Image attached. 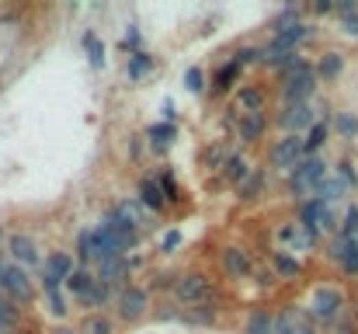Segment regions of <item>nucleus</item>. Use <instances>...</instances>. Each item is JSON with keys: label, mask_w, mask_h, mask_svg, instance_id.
<instances>
[{"label": "nucleus", "mask_w": 358, "mask_h": 334, "mask_svg": "<svg viewBox=\"0 0 358 334\" xmlns=\"http://www.w3.org/2000/svg\"><path fill=\"white\" fill-rule=\"evenodd\" d=\"M317 67L313 70H306V74H299V77H292V80H285L282 84V104H310V98H313V91H317Z\"/></svg>", "instance_id": "1a4fd4ad"}, {"label": "nucleus", "mask_w": 358, "mask_h": 334, "mask_svg": "<svg viewBox=\"0 0 358 334\" xmlns=\"http://www.w3.org/2000/svg\"><path fill=\"white\" fill-rule=\"evenodd\" d=\"M331 171H327V164L320 160V157H302L299 160V167L285 178V185H289V192L296 195V199H313L317 195V188H320V181L327 178Z\"/></svg>", "instance_id": "f03ea898"}, {"label": "nucleus", "mask_w": 358, "mask_h": 334, "mask_svg": "<svg viewBox=\"0 0 358 334\" xmlns=\"http://www.w3.org/2000/svg\"><path fill=\"white\" fill-rule=\"evenodd\" d=\"M42 275L45 278H53V282H67V278L73 275V258L67 254V251H53V254H49L45 258V265H42Z\"/></svg>", "instance_id": "2eb2a0df"}, {"label": "nucleus", "mask_w": 358, "mask_h": 334, "mask_svg": "<svg viewBox=\"0 0 358 334\" xmlns=\"http://www.w3.org/2000/svg\"><path fill=\"white\" fill-rule=\"evenodd\" d=\"M174 133H178V129H174L171 122H157V126H150V129H146V136L153 140V150H160V153L174 143Z\"/></svg>", "instance_id": "a878e982"}, {"label": "nucleus", "mask_w": 358, "mask_h": 334, "mask_svg": "<svg viewBox=\"0 0 358 334\" xmlns=\"http://www.w3.org/2000/svg\"><path fill=\"white\" fill-rule=\"evenodd\" d=\"M174 296H178L181 303H188V310H191V307H213V310H216V303H219V293L213 289L209 275H202V271H184V275H178Z\"/></svg>", "instance_id": "f257e3e1"}, {"label": "nucleus", "mask_w": 358, "mask_h": 334, "mask_svg": "<svg viewBox=\"0 0 358 334\" xmlns=\"http://www.w3.org/2000/svg\"><path fill=\"white\" fill-rule=\"evenodd\" d=\"M77 254H80V261H105V244H101V234H97V227L94 230H80V237H77Z\"/></svg>", "instance_id": "f3484780"}, {"label": "nucleus", "mask_w": 358, "mask_h": 334, "mask_svg": "<svg viewBox=\"0 0 358 334\" xmlns=\"http://www.w3.org/2000/svg\"><path fill=\"white\" fill-rule=\"evenodd\" d=\"M237 74H240V63H237V60H230V63H226V67L216 74V94H223L226 87H233Z\"/></svg>", "instance_id": "c9c22d12"}, {"label": "nucleus", "mask_w": 358, "mask_h": 334, "mask_svg": "<svg viewBox=\"0 0 358 334\" xmlns=\"http://www.w3.org/2000/svg\"><path fill=\"white\" fill-rule=\"evenodd\" d=\"M178 247H181V230H167V234L160 237V251L171 254V251H178Z\"/></svg>", "instance_id": "79ce46f5"}, {"label": "nucleus", "mask_w": 358, "mask_h": 334, "mask_svg": "<svg viewBox=\"0 0 358 334\" xmlns=\"http://www.w3.org/2000/svg\"><path fill=\"white\" fill-rule=\"evenodd\" d=\"M341 310H344V293L337 286H317L310 296V307H306V313L320 324H334L341 317Z\"/></svg>", "instance_id": "7ed1b4c3"}, {"label": "nucleus", "mask_w": 358, "mask_h": 334, "mask_svg": "<svg viewBox=\"0 0 358 334\" xmlns=\"http://www.w3.org/2000/svg\"><path fill=\"white\" fill-rule=\"evenodd\" d=\"M327 133H331V126H327V122L320 119V122H317V126H313L310 133L302 136V153H306V157H317V150H320V146L327 143Z\"/></svg>", "instance_id": "393cba45"}, {"label": "nucleus", "mask_w": 358, "mask_h": 334, "mask_svg": "<svg viewBox=\"0 0 358 334\" xmlns=\"http://www.w3.org/2000/svg\"><path fill=\"white\" fill-rule=\"evenodd\" d=\"M313 11H317V14H331V11H334V4H327V0H320V4H317Z\"/></svg>", "instance_id": "09e8293b"}, {"label": "nucleus", "mask_w": 358, "mask_h": 334, "mask_svg": "<svg viewBox=\"0 0 358 334\" xmlns=\"http://www.w3.org/2000/svg\"><path fill=\"white\" fill-rule=\"evenodd\" d=\"M237 63H240V70L250 67V63H261V49H258V45H243V49L237 52Z\"/></svg>", "instance_id": "ea45409f"}, {"label": "nucleus", "mask_w": 358, "mask_h": 334, "mask_svg": "<svg viewBox=\"0 0 358 334\" xmlns=\"http://www.w3.org/2000/svg\"><path fill=\"white\" fill-rule=\"evenodd\" d=\"M275 237H278V244H282V251H299V254H306V251H313L317 247V230H310V227H302V223L296 219V223H285V227H278L275 230Z\"/></svg>", "instance_id": "0eeeda50"}, {"label": "nucleus", "mask_w": 358, "mask_h": 334, "mask_svg": "<svg viewBox=\"0 0 358 334\" xmlns=\"http://www.w3.org/2000/svg\"><path fill=\"white\" fill-rule=\"evenodd\" d=\"M306 38H313V25H306V21L289 25V28H282V32H275V35H272V42H278V45H282V49H289V52H296V45H299V42H306Z\"/></svg>", "instance_id": "a211bd4d"}, {"label": "nucleus", "mask_w": 358, "mask_h": 334, "mask_svg": "<svg viewBox=\"0 0 358 334\" xmlns=\"http://www.w3.org/2000/svg\"><path fill=\"white\" fill-rule=\"evenodd\" d=\"M275 122H278V129L285 136H306L320 119H317V108L313 104H282Z\"/></svg>", "instance_id": "20e7f679"}, {"label": "nucleus", "mask_w": 358, "mask_h": 334, "mask_svg": "<svg viewBox=\"0 0 358 334\" xmlns=\"http://www.w3.org/2000/svg\"><path fill=\"white\" fill-rule=\"evenodd\" d=\"M112 331H115V324L105 313H87L80 324V334H112Z\"/></svg>", "instance_id": "c85d7f7f"}, {"label": "nucleus", "mask_w": 358, "mask_h": 334, "mask_svg": "<svg viewBox=\"0 0 358 334\" xmlns=\"http://www.w3.org/2000/svg\"><path fill=\"white\" fill-rule=\"evenodd\" d=\"M202 160H206V167H226V160H230V153H226V146L223 143H216V146H209L206 153H202Z\"/></svg>", "instance_id": "e433bc0d"}, {"label": "nucleus", "mask_w": 358, "mask_h": 334, "mask_svg": "<svg viewBox=\"0 0 358 334\" xmlns=\"http://www.w3.org/2000/svg\"><path fill=\"white\" fill-rule=\"evenodd\" d=\"M272 271H275V278H299L302 265L289 251H272Z\"/></svg>", "instance_id": "b1692460"}, {"label": "nucleus", "mask_w": 358, "mask_h": 334, "mask_svg": "<svg viewBox=\"0 0 358 334\" xmlns=\"http://www.w3.org/2000/svg\"><path fill=\"white\" fill-rule=\"evenodd\" d=\"M233 104L243 111V115H261L265 104H268V94H265V87H258V84H247V87L237 91Z\"/></svg>", "instance_id": "4468645a"}, {"label": "nucleus", "mask_w": 358, "mask_h": 334, "mask_svg": "<svg viewBox=\"0 0 358 334\" xmlns=\"http://www.w3.org/2000/svg\"><path fill=\"white\" fill-rule=\"evenodd\" d=\"M250 171H254V167H250V160H247L243 153H230V160H226V167H223V181H226V185H243Z\"/></svg>", "instance_id": "412c9836"}, {"label": "nucleus", "mask_w": 358, "mask_h": 334, "mask_svg": "<svg viewBox=\"0 0 358 334\" xmlns=\"http://www.w3.org/2000/svg\"><path fill=\"white\" fill-rule=\"evenodd\" d=\"M285 334H317V331H313L310 324H306V320H299V324H296V327H289Z\"/></svg>", "instance_id": "de8ad7c7"}, {"label": "nucleus", "mask_w": 358, "mask_h": 334, "mask_svg": "<svg viewBox=\"0 0 358 334\" xmlns=\"http://www.w3.org/2000/svg\"><path fill=\"white\" fill-rule=\"evenodd\" d=\"M105 300H108V286H105V282H94V286L80 296V303H84V307H101Z\"/></svg>", "instance_id": "58836bf2"}, {"label": "nucleus", "mask_w": 358, "mask_h": 334, "mask_svg": "<svg viewBox=\"0 0 358 334\" xmlns=\"http://www.w3.org/2000/svg\"><path fill=\"white\" fill-rule=\"evenodd\" d=\"M160 111H164V119L174 126V119H178V108H174V101H164V104H160Z\"/></svg>", "instance_id": "49530a36"}, {"label": "nucleus", "mask_w": 358, "mask_h": 334, "mask_svg": "<svg viewBox=\"0 0 358 334\" xmlns=\"http://www.w3.org/2000/svg\"><path fill=\"white\" fill-rule=\"evenodd\" d=\"M334 334H358V327H355V320H348V317H337L334 324Z\"/></svg>", "instance_id": "c03bdc74"}, {"label": "nucleus", "mask_w": 358, "mask_h": 334, "mask_svg": "<svg viewBox=\"0 0 358 334\" xmlns=\"http://www.w3.org/2000/svg\"><path fill=\"white\" fill-rule=\"evenodd\" d=\"M334 175H337V178H341V181H344L348 188H355V185H358V175H355V167H351V160H341Z\"/></svg>", "instance_id": "a19ab883"}, {"label": "nucleus", "mask_w": 358, "mask_h": 334, "mask_svg": "<svg viewBox=\"0 0 358 334\" xmlns=\"http://www.w3.org/2000/svg\"><path fill=\"white\" fill-rule=\"evenodd\" d=\"M8 251H11L14 265H21V268H35L38 265V247H35V241L28 234H11L8 237Z\"/></svg>", "instance_id": "ddd939ff"}, {"label": "nucleus", "mask_w": 358, "mask_h": 334, "mask_svg": "<svg viewBox=\"0 0 358 334\" xmlns=\"http://www.w3.org/2000/svg\"><path fill=\"white\" fill-rule=\"evenodd\" d=\"M334 129L344 140H355L358 136V115H351V111H337V115H334Z\"/></svg>", "instance_id": "f704fd0d"}, {"label": "nucleus", "mask_w": 358, "mask_h": 334, "mask_svg": "<svg viewBox=\"0 0 358 334\" xmlns=\"http://www.w3.org/2000/svg\"><path fill=\"white\" fill-rule=\"evenodd\" d=\"M136 202H139L143 209H150V212H164V209H167V199H164L157 178H143V181H139V195H136Z\"/></svg>", "instance_id": "dca6fc26"}, {"label": "nucleus", "mask_w": 358, "mask_h": 334, "mask_svg": "<svg viewBox=\"0 0 358 334\" xmlns=\"http://www.w3.org/2000/svg\"><path fill=\"white\" fill-rule=\"evenodd\" d=\"M302 157H306V153H302V136H282V140L268 150V164L275 167V171H285V175L296 171Z\"/></svg>", "instance_id": "39448f33"}, {"label": "nucleus", "mask_w": 358, "mask_h": 334, "mask_svg": "<svg viewBox=\"0 0 358 334\" xmlns=\"http://www.w3.org/2000/svg\"><path fill=\"white\" fill-rule=\"evenodd\" d=\"M327 258H331L334 265H341V271L358 275V247H355L344 234H337V237L327 244Z\"/></svg>", "instance_id": "9b49d317"}, {"label": "nucleus", "mask_w": 358, "mask_h": 334, "mask_svg": "<svg viewBox=\"0 0 358 334\" xmlns=\"http://www.w3.org/2000/svg\"><path fill=\"white\" fill-rule=\"evenodd\" d=\"M49 310H53L56 317H63V313L70 310V307H67V296H63V293H49Z\"/></svg>", "instance_id": "37998d69"}, {"label": "nucleus", "mask_w": 358, "mask_h": 334, "mask_svg": "<svg viewBox=\"0 0 358 334\" xmlns=\"http://www.w3.org/2000/svg\"><path fill=\"white\" fill-rule=\"evenodd\" d=\"M348 192H351V188H348L337 175H327V178L320 181V188H317V195H313V199H320L324 205H334V202H341Z\"/></svg>", "instance_id": "5701e85b"}, {"label": "nucleus", "mask_w": 358, "mask_h": 334, "mask_svg": "<svg viewBox=\"0 0 358 334\" xmlns=\"http://www.w3.org/2000/svg\"><path fill=\"white\" fill-rule=\"evenodd\" d=\"M265 129H268V111H261V115H243L237 126V136L243 143H258L265 136Z\"/></svg>", "instance_id": "6ab92c4d"}, {"label": "nucleus", "mask_w": 358, "mask_h": 334, "mask_svg": "<svg viewBox=\"0 0 358 334\" xmlns=\"http://www.w3.org/2000/svg\"><path fill=\"white\" fill-rule=\"evenodd\" d=\"M150 70H153V56L139 49V52L132 56V60H129V80H143Z\"/></svg>", "instance_id": "2f4dec72"}, {"label": "nucleus", "mask_w": 358, "mask_h": 334, "mask_svg": "<svg viewBox=\"0 0 358 334\" xmlns=\"http://www.w3.org/2000/svg\"><path fill=\"white\" fill-rule=\"evenodd\" d=\"M341 70H344L341 52H324V56H320V63H317V77H320V80H334Z\"/></svg>", "instance_id": "bb28decb"}, {"label": "nucleus", "mask_w": 358, "mask_h": 334, "mask_svg": "<svg viewBox=\"0 0 358 334\" xmlns=\"http://www.w3.org/2000/svg\"><path fill=\"white\" fill-rule=\"evenodd\" d=\"M115 310H119V317H122L126 324H136V320L150 310V289H143V286H126V289L119 293V300H115Z\"/></svg>", "instance_id": "6e6552de"}, {"label": "nucleus", "mask_w": 358, "mask_h": 334, "mask_svg": "<svg viewBox=\"0 0 358 334\" xmlns=\"http://www.w3.org/2000/svg\"><path fill=\"white\" fill-rule=\"evenodd\" d=\"M0 244H4V230H0Z\"/></svg>", "instance_id": "3c124183"}, {"label": "nucleus", "mask_w": 358, "mask_h": 334, "mask_svg": "<svg viewBox=\"0 0 358 334\" xmlns=\"http://www.w3.org/2000/svg\"><path fill=\"white\" fill-rule=\"evenodd\" d=\"M157 181H160V192H164V199H167V202H174V205H178V202L184 199V195H181V185H178V178H174V171H160V178H157Z\"/></svg>", "instance_id": "72a5a7b5"}, {"label": "nucleus", "mask_w": 358, "mask_h": 334, "mask_svg": "<svg viewBox=\"0 0 358 334\" xmlns=\"http://www.w3.org/2000/svg\"><path fill=\"white\" fill-rule=\"evenodd\" d=\"M219 265L230 278H247L254 275V258L243 251V247H223L219 251Z\"/></svg>", "instance_id": "f8f14e48"}, {"label": "nucleus", "mask_w": 358, "mask_h": 334, "mask_svg": "<svg viewBox=\"0 0 358 334\" xmlns=\"http://www.w3.org/2000/svg\"><path fill=\"white\" fill-rule=\"evenodd\" d=\"M299 223L302 227H310V230H331L334 227V209L331 205H324L320 199H306V202H299Z\"/></svg>", "instance_id": "9d476101"}, {"label": "nucleus", "mask_w": 358, "mask_h": 334, "mask_svg": "<svg viewBox=\"0 0 358 334\" xmlns=\"http://www.w3.org/2000/svg\"><path fill=\"white\" fill-rule=\"evenodd\" d=\"M112 212H115V216H119L122 223H129V227H132V230H143V227H146V223H150V219H146V209H143L139 202H132V199H126V202H119V205H115Z\"/></svg>", "instance_id": "4be33fe9"}, {"label": "nucleus", "mask_w": 358, "mask_h": 334, "mask_svg": "<svg viewBox=\"0 0 358 334\" xmlns=\"http://www.w3.org/2000/svg\"><path fill=\"white\" fill-rule=\"evenodd\" d=\"M84 49H87V56H91V67H94V70L105 67V45L97 42V35H94V32H87V35H84Z\"/></svg>", "instance_id": "473e14b6"}, {"label": "nucleus", "mask_w": 358, "mask_h": 334, "mask_svg": "<svg viewBox=\"0 0 358 334\" xmlns=\"http://www.w3.org/2000/svg\"><path fill=\"white\" fill-rule=\"evenodd\" d=\"M94 282H97V278H94V275H91L87 268H73V275L67 278V289H70L73 296H84V293H87V289H91Z\"/></svg>", "instance_id": "c756f323"}, {"label": "nucleus", "mask_w": 358, "mask_h": 334, "mask_svg": "<svg viewBox=\"0 0 358 334\" xmlns=\"http://www.w3.org/2000/svg\"><path fill=\"white\" fill-rule=\"evenodd\" d=\"M184 87H188L191 94H202V91H206V70L188 67V70H184Z\"/></svg>", "instance_id": "4c0bfd02"}, {"label": "nucleus", "mask_w": 358, "mask_h": 334, "mask_svg": "<svg viewBox=\"0 0 358 334\" xmlns=\"http://www.w3.org/2000/svg\"><path fill=\"white\" fill-rule=\"evenodd\" d=\"M243 334H275V317L265 313V310H254L250 320H247V331Z\"/></svg>", "instance_id": "cd10ccee"}, {"label": "nucleus", "mask_w": 358, "mask_h": 334, "mask_svg": "<svg viewBox=\"0 0 358 334\" xmlns=\"http://www.w3.org/2000/svg\"><path fill=\"white\" fill-rule=\"evenodd\" d=\"M261 188H265V171H250V175H247V181H243V185H237V192H240V199H243V202L258 199V195H261Z\"/></svg>", "instance_id": "7c9ffc66"}, {"label": "nucleus", "mask_w": 358, "mask_h": 334, "mask_svg": "<svg viewBox=\"0 0 358 334\" xmlns=\"http://www.w3.org/2000/svg\"><path fill=\"white\" fill-rule=\"evenodd\" d=\"M126 275H129V265H126L122 258H105V261L97 265V282H105L108 289H112V286H119Z\"/></svg>", "instance_id": "aec40b11"}, {"label": "nucleus", "mask_w": 358, "mask_h": 334, "mask_svg": "<svg viewBox=\"0 0 358 334\" xmlns=\"http://www.w3.org/2000/svg\"><path fill=\"white\" fill-rule=\"evenodd\" d=\"M53 334H80V331H73V327H56Z\"/></svg>", "instance_id": "8fccbe9b"}, {"label": "nucleus", "mask_w": 358, "mask_h": 334, "mask_svg": "<svg viewBox=\"0 0 358 334\" xmlns=\"http://www.w3.org/2000/svg\"><path fill=\"white\" fill-rule=\"evenodd\" d=\"M0 289H4L14 303H32V296H35V286H32V278H28V271L21 268V265H4V275H0Z\"/></svg>", "instance_id": "423d86ee"}, {"label": "nucleus", "mask_w": 358, "mask_h": 334, "mask_svg": "<svg viewBox=\"0 0 358 334\" xmlns=\"http://www.w3.org/2000/svg\"><path fill=\"white\" fill-rule=\"evenodd\" d=\"M341 32H344V35H358V11L341 18Z\"/></svg>", "instance_id": "a18cd8bd"}]
</instances>
